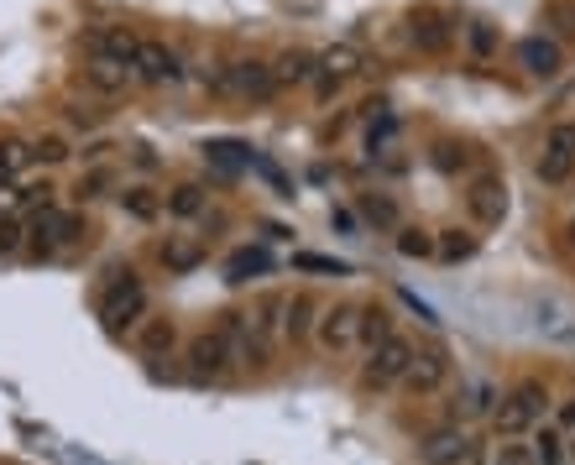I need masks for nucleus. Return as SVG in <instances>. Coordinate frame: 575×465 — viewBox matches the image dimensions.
Here are the masks:
<instances>
[{
  "mask_svg": "<svg viewBox=\"0 0 575 465\" xmlns=\"http://www.w3.org/2000/svg\"><path fill=\"white\" fill-rule=\"evenodd\" d=\"M142 309H147L142 277H136L131 267H115L105 293H100V324H105L110 335H126L131 324H142Z\"/></svg>",
  "mask_w": 575,
  "mask_h": 465,
  "instance_id": "1",
  "label": "nucleus"
},
{
  "mask_svg": "<svg viewBox=\"0 0 575 465\" xmlns=\"http://www.w3.org/2000/svg\"><path fill=\"white\" fill-rule=\"evenodd\" d=\"M413 351H419V345L393 330L382 345H372V351H366L361 387H366V392H387V387H398V382H403V371H408V361H413Z\"/></svg>",
  "mask_w": 575,
  "mask_h": 465,
  "instance_id": "2",
  "label": "nucleus"
},
{
  "mask_svg": "<svg viewBox=\"0 0 575 465\" xmlns=\"http://www.w3.org/2000/svg\"><path fill=\"white\" fill-rule=\"evenodd\" d=\"M544 403H549V392L539 387V382H518L508 398H502L497 408H492V424H497V434L502 439H513V434H528L544 418Z\"/></svg>",
  "mask_w": 575,
  "mask_h": 465,
  "instance_id": "3",
  "label": "nucleus"
},
{
  "mask_svg": "<svg viewBox=\"0 0 575 465\" xmlns=\"http://www.w3.org/2000/svg\"><path fill=\"white\" fill-rule=\"evenodd\" d=\"M314 340H319V351H325V356L361 351V304H330V309H319Z\"/></svg>",
  "mask_w": 575,
  "mask_h": 465,
  "instance_id": "4",
  "label": "nucleus"
},
{
  "mask_svg": "<svg viewBox=\"0 0 575 465\" xmlns=\"http://www.w3.org/2000/svg\"><path fill=\"white\" fill-rule=\"evenodd\" d=\"M230 371H236V356H230L220 330H204V335L189 340V382L210 387V382H225Z\"/></svg>",
  "mask_w": 575,
  "mask_h": 465,
  "instance_id": "5",
  "label": "nucleus"
},
{
  "mask_svg": "<svg viewBox=\"0 0 575 465\" xmlns=\"http://www.w3.org/2000/svg\"><path fill=\"white\" fill-rule=\"evenodd\" d=\"M539 183H549V189H560V183H570L575 173V121H560V126H549L544 136V157H539Z\"/></svg>",
  "mask_w": 575,
  "mask_h": 465,
  "instance_id": "6",
  "label": "nucleus"
},
{
  "mask_svg": "<svg viewBox=\"0 0 575 465\" xmlns=\"http://www.w3.org/2000/svg\"><path fill=\"white\" fill-rule=\"evenodd\" d=\"M131 74L142 79V84H152V89H168V84H183V58L168 48V42L142 37V48H136Z\"/></svg>",
  "mask_w": 575,
  "mask_h": 465,
  "instance_id": "7",
  "label": "nucleus"
},
{
  "mask_svg": "<svg viewBox=\"0 0 575 465\" xmlns=\"http://www.w3.org/2000/svg\"><path fill=\"white\" fill-rule=\"evenodd\" d=\"M445 382H450V351L445 345H424V351H413L398 387L413 392V398H429V392H440Z\"/></svg>",
  "mask_w": 575,
  "mask_h": 465,
  "instance_id": "8",
  "label": "nucleus"
},
{
  "mask_svg": "<svg viewBox=\"0 0 575 465\" xmlns=\"http://www.w3.org/2000/svg\"><path fill=\"white\" fill-rule=\"evenodd\" d=\"M466 215L476 225H502V215H508V183L497 173H476L466 183Z\"/></svg>",
  "mask_w": 575,
  "mask_h": 465,
  "instance_id": "9",
  "label": "nucleus"
},
{
  "mask_svg": "<svg viewBox=\"0 0 575 465\" xmlns=\"http://www.w3.org/2000/svg\"><path fill=\"white\" fill-rule=\"evenodd\" d=\"M215 84L225 89V95H236V100H272L278 95V79H272L267 63H236V68H225Z\"/></svg>",
  "mask_w": 575,
  "mask_h": 465,
  "instance_id": "10",
  "label": "nucleus"
},
{
  "mask_svg": "<svg viewBox=\"0 0 575 465\" xmlns=\"http://www.w3.org/2000/svg\"><path fill=\"white\" fill-rule=\"evenodd\" d=\"M518 63H523L534 79H555L560 68H565V48H560L555 37H523V42H518Z\"/></svg>",
  "mask_w": 575,
  "mask_h": 465,
  "instance_id": "11",
  "label": "nucleus"
},
{
  "mask_svg": "<svg viewBox=\"0 0 575 465\" xmlns=\"http://www.w3.org/2000/svg\"><path fill=\"white\" fill-rule=\"evenodd\" d=\"M136 48H142V37H136L131 27H100L89 32V58H115V63H136Z\"/></svg>",
  "mask_w": 575,
  "mask_h": 465,
  "instance_id": "12",
  "label": "nucleus"
},
{
  "mask_svg": "<svg viewBox=\"0 0 575 465\" xmlns=\"http://www.w3.org/2000/svg\"><path fill=\"white\" fill-rule=\"evenodd\" d=\"M79 79H84V89H95V95L110 100V95H126V84H131L136 74H131L126 63H115V58H89Z\"/></svg>",
  "mask_w": 575,
  "mask_h": 465,
  "instance_id": "13",
  "label": "nucleus"
},
{
  "mask_svg": "<svg viewBox=\"0 0 575 465\" xmlns=\"http://www.w3.org/2000/svg\"><path fill=\"white\" fill-rule=\"evenodd\" d=\"M419 460L424 465H460V460H471V439L460 429H440L419 445Z\"/></svg>",
  "mask_w": 575,
  "mask_h": 465,
  "instance_id": "14",
  "label": "nucleus"
},
{
  "mask_svg": "<svg viewBox=\"0 0 575 465\" xmlns=\"http://www.w3.org/2000/svg\"><path fill=\"white\" fill-rule=\"evenodd\" d=\"M319 324V298L314 293H293L283 304V340H304Z\"/></svg>",
  "mask_w": 575,
  "mask_h": 465,
  "instance_id": "15",
  "label": "nucleus"
},
{
  "mask_svg": "<svg viewBox=\"0 0 575 465\" xmlns=\"http://www.w3.org/2000/svg\"><path fill=\"white\" fill-rule=\"evenodd\" d=\"M178 345V324L173 319H142L136 324V351L142 356H168Z\"/></svg>",
  "mask_w": 575,
  "mask_h": 465,
  "instance_id": "16",
  "label": "nucleus"
},
{
  "mask_svg": "<svg viewBox=\"0 0 575 465\" xmlns=\"http://www.w3.org/2000/svg\"><path fill=\"white\" fill-rule=\"evenodd\" d=\"M361 48H351V42H335V48H325L319 53V74H330V79H351V74H361Z\"/></svg>",
  "mask_w": 575,
  "mask_h": 465,
  "instance_id": "17",
  "label": "nucleus"
},
{
  "mask_svg": "<svg viewBox=\"0 0 575 465\" xmlns=\"http://www.w3.org/2000/svg\"><path fill=\"white\" fill-rule=\"evenodd\" d=\"M121 209L131 220L152 225L157 215H163V199H157V189H147V183H131V189H121Z\"/></svg>",
  "mask_w": 575,
  "mask_h": 465,
  "instance_id": "18",
  "label": "nucleus"
},
{
  "mask_svg": "<svg viewBox=\"0 0 575 465\" xmlns=\"http://www.w3.org/2000/svg\"><path fill=\"white\" fill-rule=\"evenodd\" d=\"M204 262V246L199 241H189V236H168L163 241V267L168 272H194Z\"/></svg>",
  "mask_w": 575,
  "mask_h": 465,
  "instance_id": "19",
  "label": "nucleus"
},
{
  "mask_svg": "<svg viewBox=\"0 0 575 465\" xmlns=\"http://www.w3.org/2000/svg\"><path fill=\"white\" fill-rule=\"evenodd\" d=\"M283 304H288L283 293H267V298H257V314H246V319H251V330H257L262 340L283 335Z\"/></svg>",
  "mask_w": 575,
  "mask_h": 465,
  "instance_id": "20",
  "label": "nucleus"
},
{
  "mask_svg": "<svg viewBox=\"0 0 575 465\" xmlns=\"http://www.w3.org/2000/svg\"><path fill=\"white\" fill-rule=\"evenodd\" d=\"M466 48H471V58H497V48H502V32L492 27L487 16H476V21H466Z\"/></svg>",
  "mask_w": 575,
  "mask_h": 465,
  "instance_id": "21",
  "label": "nucleus"
},
{
  "mask_svg": "<svg viewBox=\"0 0 575 465\" xmlns=\"http://www.w3.org/2000/svg\"><path fill=\"white\" fill-rule=\"evenodd\" d=\"M267 267H272L267 251L262 246H246V251H236V257L225 262V277H230V283H251V277H262Z\"/></svg>",
  "mask_w": 575,
  "mask_h": 465,
  "instance_id": "22",
  "label": "nucleus"
},
{
  "mask_svg": "<svg viewBox=\"0 0 575 465\" xmlns=\"http://www.w3.org/2000/svg\"><path fill=\"white\" fill-rule=\"evenodd\" d=\"M27 162H32V147H27V142H16V136H0V189L27 173Z\"/></svg>",
  "mask_w": 575,
  "mask_h": 465,
  "instance_id": "23",
  "label": "nucleus"
},
{
  "mask_svg": "<svg viewBox=\"0 0 575 465\" xmlns=\"http://www.w3.org/2000/svg\"><path fill=\"white\" fill-rule=\"evenodd\" d=\"M434 257H445V262H471L476 257V236L471 230H440V236H434Z\"/></svg>",
  "mask_w": 575,
  "mask_h": 465,
  "instance_id": "24",
  "label": "nucleus"
},
{
  "mask_svg": "<svg viewBox=\"0 0 575 465\" xmlns=\"http://www.w3.org/2000/svg\"><path fill=\"white\" fill-rule=\"evenodd\" d=\"M544 37H555L560 42V48H565V42H575V0H549V6H544Z\"/></svg>",
  "mask_w": 575,
  "mask_h": 465,
  "instance_id": "25",
  "label": "nucleus"
},
{
  "mask_svg": "<svg viewBox=\"0 0 575 465\" xmlns=\"http://www.w3.org/2000/svg\"><path fill=\"white\" fill-rule=\"evenodd\" d=\"M314 74H319V58L314 53H283L278 68H272V79H278V84H309Z\"/></svg>",
  "mask_w": 575,
  "mask_h": 465,
  "instance_id": "26",
  "label": "nucleus"
},
{
  "mask_svg": "<svg viewBox=\"0 0 575 465\" xmlns=\"http://www.w3.org/2000/svg\"><path fill=\"white\" fill-rule=\"evenodd\" d=\"M387 335H393V319H387L382 304H361V345L372 351V345H382Z\"/></svg>",
  "mask_w": 575,
  "mask_h": 465,
  "instance_id": "27",
  "label": "nucleus"
},
{
  "mask_svg": "<svg viewBox=\"0 0 575 465\" xmlns=\"http://www.w3.org/2000/svg\"><path fill=\"white\" fill-rule=\"evenodd\" d=\"M413 42H419L424 53H445L450 48V32H445V21H434L424 11V16H413Z\"/></svg>",
  "mask_w": 575,
  "mask_h": 465,
  "instance_id": "28",
  "label": "nucleus"
},
{
  "mask_svg": "<svg viewBox=\"0 0 575 465\" xmlns=\"http://www.w3.org/2000/svg\"><path fill=\"white\" fill-rule=\"evenodd\" d=\"M168 215H178V220L204 215V189H199V183H178V189L168 194Z\"/></svg>",
  "mask_w": 575,
  "mask_h": 465,
  "instance_id": "29",
  "label": "nucleus"
},
{
  "mask_svg": "<svg viewBox=\"0 0 575 465\" xmlns=\"http://www.w3.org/2000/svg\"><path fill=\"white\" fill-rule=\"evenodd\" d=\"M204 157H210L220 173H241V168H251V152L236 147V142H210V147H204Z\"/></svg>",
  "mask_w": 575,
  "mask_h": 465,
  "instance_id": "30",
  "label": "nucleus"
},
{
  "mask_svg": "<svg viewBox=\"0 0 575 465\" xmlns=\"http://www.w3.org/2000/svg\"><path fill=\"white\" fill-rule=\"evenodd\" d=\"M492 408H497V387L492 382H471L466 398H460V418H481V413H492Z\"/></svg>",
  "mask_w": 575,
  "mask_h": 465,
  "instance_id": "31",
  "label": "nucleus"
},
{
  "mask_svg": "<svg viewBox=\"0 0 575 465\" xmlns=\"http://www.w3.org/2000/svg\"><path fill=\"white\" fill-rule=\"evenodd\" d=\"M27 147H32V162H48V168H58V162H68V157H74V147H68L58 131L37 136V142H27Z\"/></svg>",
  "mask_w": 575,
  "mask_h": 465,
  "instance_id": "32",
  "label": "nucleus"
},
{
  "mask_svg": "<svg viewBox=\"0 0 575 465\" xmlns=\"http://www.w3.org/2000/svg\"><path fill=\"white\" fill-rule=\"evenodd\" d=\"M361 215L372 225H382V230H398V204L387 194H361Z\"/></svg>",
  "mask_w": 575,
  "mask_h": 465,
  "instance_id": "33",
  "label": "nucleus"
},
{
  "mask_svg": "<svg viewBox=\"0 0 575 465\" xmlns=\"http://www.w3.org/2000/svg\"><path fill=\"white\" fill-rule=\"evenodd\" d=\"M398 251L403 257H434V236L419 225H398Z\"/></svg>",
  "mask_w": 575,
  "mask_h": 465,
  "instance_id": "34",
  "label": "nucleus"
},
{
  "mask_svg": "<svg viewBox=\"0 0 575 465\" xmlns=\"http://www.w3.org/2000/svg\"><path fill=\"white\" fill-rule=\"evenodd\" d=\"M560 460H565L560 429H539V434H534V465H560Z\"/></svg>",
  "mask_w": 575,
  "mask_h": 465,
  "instance_id": "35",
  "label": "nucleus"
},
{
  "mask_svg": "<svg viewBox=\"0 0 575 465\" xmlns=\"http://www.w3.org/2000/svg\"><path fill=\"white\" fill-rule=\"evenodd\" d=\"M293 267H298V272H330V277H345V272H351L340 257H319V251H298Z\"/></svg>",
  "mask_w": 575,
  "mask_h": 465,
  "instance_id": "36",
  "label": "nucleus"
},
{
  "mask_svg": "<svg viewBox=\"0 0 575 465\" xmlns=\"http://www.w3.org/2000/svg\"><path fill=\"white\" fill-rule=\"evenodd\" d=\"M434 168H440V173H460V168H466V147L440 142V147H434Z\"/></svg>",
  "mask_w": 575,
  "mask_h": 465,
  "instance_id": "37",
  "label": "nucleus"
},
{
  "mask_svg": "<svg viewBox=\"0 0 575 465\" xmlns=\"http://www.w3.org/2000/svg\"><path fill=\"white\" fill-rule=\"evenodd\" d=\"M492 465H534V450H523V445H513V439H502L497 455H492Z\"/></svg>",
  "mask_w": 575,
  "mask_h": 465,
  "instance_id": "38",
  "label": "nucleus"
},
{
  "mask_svg": "<svg viewBox=\"0 0 575 465\" xmlns=\"http://www.w3.org/2000/svg\"><path fill=\"white\" fill-rule=\"evenodd\" d=\"M105 183H110L105 168H100V173H89V178L79 183V199H100V194H105Z\"/></svg>",
  "mask_w": 575,
  "mask_h": 465,
  "instance_id": "39",
  "label": "nucleus"
},
{
  "mask_svg": "<svg viewBox=\"0 0 575 465\" xmlns=\"http://www.w3.org/2000/svg\"><path fill=\"white\" fill-rule=\"evenodd\" d=\"M0 251H21V225L6 215V220H0Z\"/></svg>",
  "mask_w": 575,
  "mask_h": 465,
  "instance_id": "40",
  "label": "nucleus"
},
{
  "mask_svg": "<svg viewBox=\"0 0 575 465\" xmlns=\"http://www.w3.org/2000/svg\"><path fill=\"white\" fill-rule=\"evenodd\" d=\"M560 424H565V429H575V398H565V408H560Z\"/></svg>",
  "mask_w": 575,
  "mask_h": 465,
  "instance_id": "41",
  "label": "nucleus"
},
{
  "mask_svg": "<svg viewBox=\"0 0 575 465\" xmlns=\"http://www.w3.org/2000/svg\"><path fill=\"white\" fill-rule=\"evenodd\" d=\"M570 241H575V220H570Z\"/></svg>",
  "mask_w": 575,
  "mask_h": 465,
  "instance_id": "42",
  "label": "nucleus"
},
{
  "mask_svg": "<svg viewBox=\"0 0 575 465\" xmlns=\"http://www.w3.org/2000/svg\"><path fill=\"white\" fill-rule=\"evenodd\" d=\"M570 455H575V439H570Z\"/></svg>",
  "mask_w": 575,
  "mask_h": 465,
  "instance_id": "43",
  "label": "nucleus"
}]
</instances>
